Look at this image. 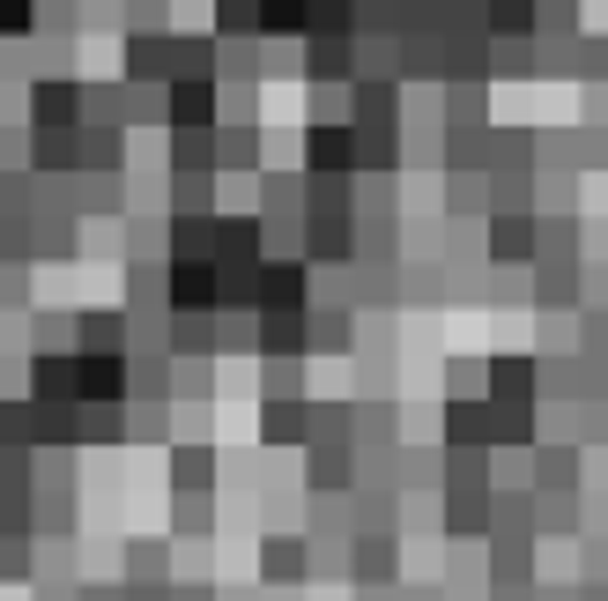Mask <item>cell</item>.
Segmentation results:
<instances>
[{
  "label": "cell",
  "instance_id": "1",
  "mask_svg": "<svg viewBox=\"0 0 608 601\" xmlns=\"http://www.w3.org/2000/svg\"><path fill=\"white\" fill-rule=\"evenodd\" d=\"M312 156H319V164H349V134H341V126H327Z\"/></svg>",
  "mask_w": 608,
  "mask_h": 601
},
{
  "label": "cell",
  "instance_id": "2",
  "mask_svg": "<svg viewBox=\"0 0 608 601\" xmlns=\"http://www.w3.org/2000/svg\"><path fill=\"white\" fill-rule=\"evenodd\" d=\"M38 112H45V120H68V112H74V97H68V90H60V82H52L45 97H38Z\"/></svg>",
  "mask_w": 608,
  "mask_h": 601
},
{
  "label": "cell",
  "instance_id": "3",
  "mask_svg": "<svg viewBox=\"0 0 608 601\" xmlns=\"http://www.w3.org/2000/svg\"><path fill=\"white\" fill-rule=\"evenodd\" d=\"M0 30H30V0H0Z\"/></svg>",
  "mask_w": 608,
  "mask_h": 601
}]
</instances>
